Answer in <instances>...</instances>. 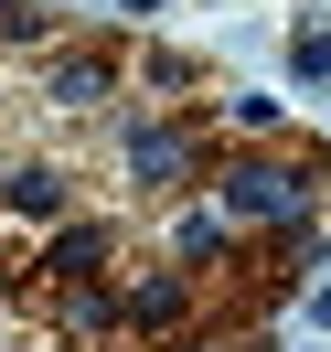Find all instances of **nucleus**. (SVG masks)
Masks as SVG:
<instances>
[{"instance_id": "nucleus-3", "label": "nucleus", "mask_w": 331, "mask_h": 352, "mask_svg": "<svg viewBox=\"0 0 331 352\" xmlns=\"http://www.w3.org/2000/svg\"><path fill=\"white\" fill-rule=\"evenodd\" d=\"M54 203H65V192H54L43 171H22V182H11V214H54Z\"/></svg>"}, {"instance_id": "nucleus-4", "label": "nucleus", "mask_w": 331, "mask_h": 352, "mask_svg": "<svg viewBox=\"0 0 331 352\" xmlns=\"http://www.w3.org/2000/svg\"><path fill=\"white\" fill-rule=\"evenodd\" d=\"M288 65H299V75H331V32H321V22H310V32H299V43H288Z\"/></svg>"}, {"instance_id": "nucleus-2", "label": "nucleus", "mask_w": 331, "mask_h": 352, "mask_svg": "<svg viewBox=\"0 0 331 352\" xmlns=\"http://www.w3.org/2000/svg\"><path fill=\"white\" fill-rule=\"evenodd\" d=\"M129 320H150V331H160V320H182V278H150V288L129 299Z\"/></svg>"}, {"instance_id": "nucleus-5", "label": "nucleus", "mask_w": 331, "mask_h": 352, "mask_svg": "<svg viewBox=\"0 0 331 352\" xmlns=\"http://www.w3.org/2000/svg\"><path fill=\"white\" fill-rule=\"evenodd\" d=\"M310 309H321V320H331V288H321V299H310Z\"/></svg>"}, {"instance_id": "nucleus-1", "label": "nucleus", "mask_w": 331, "mask_h": 352, "mask_svg": "<svg viewBox=\"0 0 331 352\" xmlns=\"http://www.w3.org/2000/svg\"><path fill=\"white\" fill-rule=\"evenodd\" d=\"M224 203H235V214H299L310 182L288 171V160H246V171H224Z\"/></svg>"}]
</instances>
